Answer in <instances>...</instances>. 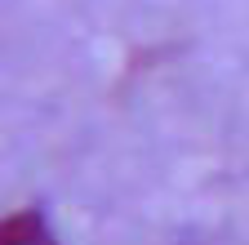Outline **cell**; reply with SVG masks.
<instances>
[{"mask_svg":"<svg viewBox=\"0 0 249 245\" xmlns=\"http://www.w3.org/2000/svg\"><path fill=\"white\" fill-rule=\"evenodd\" d=\"M0 245H58V241L36 209H22V214H9L0 223Z\"/></svg>","mask_w":249,"mask_h":245,"instance_id":"6da1fadb","label":"cell"}]
</instances>
